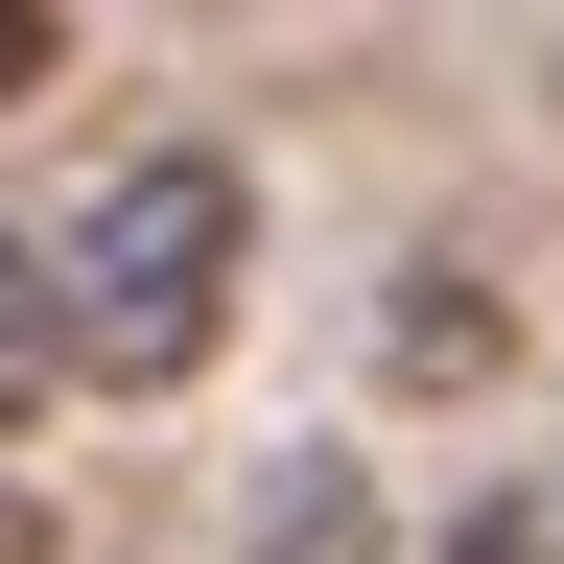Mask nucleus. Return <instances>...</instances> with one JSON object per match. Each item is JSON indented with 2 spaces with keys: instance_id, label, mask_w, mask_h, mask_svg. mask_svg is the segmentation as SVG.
Returning <instances> with one entry per match:
<instances>
[{
  "instance_id": "20e7f679",
  "label": "nucleus",
  "mask_w": 564,
  "mask_h": 564,
  "mask_svg": "<svg viewBox=\"0 0 564 564\" xmlns=\"http://www.w3.org/2000/svg\"><path fill=\"white\" fill-rule=\"evenodd\" d=\"M0 564H47V494H0Z\"/></svg>"
},
{
  "instance_id": "f03ea898",
  "label": "nucleus",
  "mask_w": 564,
  "mask_h": 564,
  "mask_svg": "<svg viewBox=\"0 0 564 564\" xmlns=\"http://www.w3.org/2000/svg\"><path fill=\"white\" fill-rule=\"evenodd\" d=\"M70 400V329H47V236H0V447Z\"/></svg>"
},
{
  "instance_id": "f257e3e1",
  "label": "nucleus",
  "mask_w": 564,
  "mask_h": 564,
  "mask_svg": "<svg viewBox=\"0 0 564 564\" xmlns=\"http://www.w3.org/2000/svg\"><path fill=\"white\" fill-rule=\"evenodd\" d=\"M236 282H259V165H236V141H141V165H95V212L47 236L70 400H188L212 352H236Z\"/></svg>"
},
{
  "instance_id": "7ed1b4c3",
  "label": "nucleus",
  "mask_w": 564,
  "mask_h": 564,
  "mask_svg": "<svg viewBox=\"0 0 564 564\" xmlns=\"http://www.w3.org/2000/svg\"><path fill=\"white\" fill-rule=\"evenodd\" d=\"M47 70H70V24H47V0H0V95H47Z\"/></svg>"
}]
</instances>
